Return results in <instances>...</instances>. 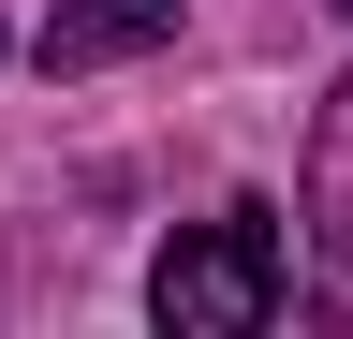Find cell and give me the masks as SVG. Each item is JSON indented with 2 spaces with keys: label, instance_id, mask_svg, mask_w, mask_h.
I'll use <instances>...</instances> for the list:
<instances>
[{
  "label": "cell",
  "instance_id": "cell-1",
  "mask_svg": "<svg viewBox=\"0 0 353 339\" xmlns=\"http://www.w3.org/2000/svg\"><path fill=\"white\" fill-rule=\"evenodd\" d=\"M148 310H162L176 339H250V325H280V222H265V206H221V222H192V236L162 251Z\"/></svg>",
  "mask_w": 353,
  "mask_h": 339
},
{
  "label": "cell",
  "instance_id": "cell-2",
  "mask_svg": "<svg viewBox=\"0 0 353 339\" xmlns=\"http://www.w3.org/2000/svg\"><path fill=\"white\" fill-rule=\"evenodd\" d=\"M309 266H324V310L353 325V74L324 89V118H309Z\"/></svg>",
  "mask_w": 353,
  "mask_h": 339
},
{
  "label": "cell",
  "instance_id": "cell-3",
  "mask_svg": "<svg viewBox=\"0 0 353 339\" xmlns=\"http://www.w3.org/2000/svg\"><path fill=\"white\" fill-rule=\"evenodd\" d=\"M162 30H176V0H59L44 15V74H103L132 45H162Z\"/></svg>",
  "mask_w": 353,
  "mask_h": 339
},
{
  "label": "cell",
  "instance_id": "cell-4",
  "mask_svg": "<svg viewBox=\"0 0 353 339\" xmlns=\"http://www.w3.org/2000/svg\"><path fill=\"white\" fill-rule=\"evenodd\" d=\"M339 15H353V0H339Z\"/></svg>",
  "mask_w": 353,
  "mask_h": 339
}]
</instances>
